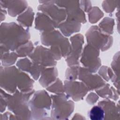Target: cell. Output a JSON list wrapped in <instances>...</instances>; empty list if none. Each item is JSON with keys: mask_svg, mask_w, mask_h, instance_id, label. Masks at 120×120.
<instances>
[{"mask_svg": "<svg viewBox=\"0 0 120 120\" xmlns=\"http://www.w3.org/2000/svg\"><path fill=\"white\" fill-rule=\"evenodd\" d=\"M89 115L92 120H101L104 118L105 112L101 107L96 106L90 110Z\"/></svg>", "mask_w": 120, "mask_h": 120, "instance_id": "obj_1", "label": "cell"}]
</instances>
